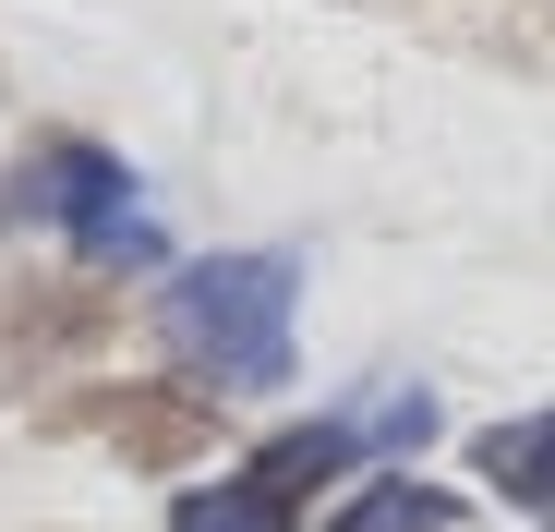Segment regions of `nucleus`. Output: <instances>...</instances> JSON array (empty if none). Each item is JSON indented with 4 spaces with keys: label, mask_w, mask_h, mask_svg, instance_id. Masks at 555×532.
I'll use <instances>...</instances> for the list:
<instances>
[{
    "label": "nucleus",
    "mask_w": 555,
    "mask_h": 532,
    "mask_svg": "<svg viewBox=\"0 0 555 532\" xmlns=\"http://www.w3.org/2000/svg\"><path fill=\"white\" fill-rule=\"evenodd\" d=\"M291 315H302V254H194L157 291V339L194 364V388H230V400L291 388V351H302Z\"/></svg>",
    "instance_id": "f257e3e1"
},
{
    "label": "nucleus",
    "mask_w": 555,
    "mask_h": 532,
    "mask_svg": "<svg viewBox=\"0 0 555 532\" xmlns=\"http://www.w3.org/2000/svg\"><path fill=\"white\" fill-rule=\"evenodd\" d=\"M0 218H49L85 266H145V254H157V218H145V194H133V169H121L98 134L37 145L13 182H0Z\"/></svg>",
    "instance_id": "f03ea898"
},
{
    "label": "nucleus",
    "mask_w": 555,
    "mask_h": 532,
    "mask_svg": "<svg viewBox=\"0 0 555 532\" xmlns=\"http://www.w3.org/2000/svg\"><path fill=\"white\" fill-rule=\"evenodd\" d=\"M350 448H362V423H291V435H266L254 460H230L218 484H194L169 532H302V508L326 496V472Z\"/></svg>",
    "instance_id": "7ed1b4c3"
},
{
    "label": "nucleus",
    "mask_w": 555,
    "mask_h": 532,
    "mask_svg": "<svg viewBox=\"0 0 555 532\" xmlns=\"http://www.w3.org/2000/svg\"><path fill=\"white\" fill-rule=\"evenodd\" d=\"M61 435H98V448H121L133 472H181L206 448V400L181 376H121V388H85L61 400Z\"/></svg>",
    "instance_id": "20e7f679"
},
{
    "label": "nucleus",
    "mask_w": 555,
    "mask_h": 532,
    "mask_svg": "<svg viewBox=\"0 0 555 532\" xmlns=\"http://www.w3.org/2000/svg\"><path fill=\"white\" fill-rule=\"evenodd\" d=\"M472 460H483V484H495L507 508H531V520L555 532V411H519V423H483V435H472Z\"/></svg>",
    "instance_id": "39448f33"
},
{
    "label": "nucleus",
    "mask_w": 555,
    "mask_h": 532,
    "mask_svg": "<svg viewBox=\"0 0 555 532\" xmlns=\"http://www.w3.org/2000/svg\"><path fill=\"white\" fill-rule=\"evenodd\" d=\"M459 508L435 496V484H362V496H338V520L326 532H447Z\"/></svg>",
    "instance_id": "423d86ee"
}]
</instances>
